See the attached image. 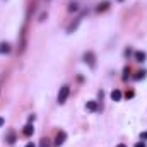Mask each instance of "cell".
<instances>
[{
	"label": "cell",
	"instance_id": "cell-1",
	"mask_svg": "<svg viewBox=\"0 0 147 147\" xmlns=\"http://www.w3.org/2000/svg\"><path fill=\"white\" fill-rule=\"evenodd\" d=\"M26 46H28V24H24L19 33V53H24Z\"/></svg>",
	"mask_w": 147,
	"mask_h": 147
},
{
	"label": "cell",
	"instance_id": "cell-2",
	"mask_svg": "<svg viewBox=\"0 0 147 147\" xmlns=\"http://www.w3.org/2000/svg\"><path fill=\"white\" fill-rule=\"evenodd\" d=\"M69 94H70V87H69V86H63V87L60 89V92H58V98H57V99H58V103H60V105H63V103L67 101Z\"/></svg>",
	"mask_w": 147,
	"mask_h": 147
},
{
	"label": "cell",
	"instance_id": "cell-3",
	"mask_svg": "<svg viewBox=\"0 0 147 147\" xmlns=\"http://www.w3.org/2000/svg\"><path fill=\"white\" fill-rule=\"evenodd\" d=\"M84 62H86L91 69H94V67H96V55H94L92 51H86V53H84Z\"/></svg>",
	"mask_w": 147,
	"mask_h": 147
},
{
	"label": "cell",
	"instance_id": "cell-4",
	"mask_svg": "<svg viewBox=\"0 0 147 147\" xmlns=\"http://www.w3.org/2000/svg\"><path fill=\"white\" fill-rule=\"evenodd\" d=\"M65 139H67V134H65V132H60V134L57 135V142H55V146H62V144L65 142Z\"/></svg>",
	"mask_w": 147,
	"mask_h": 147
},
{
	"label": "cell",
	"instance_id": "cell-5",
	"mask_svg": "<svg viewBox=\"0 0 147 147\" xmlns=\"http://www.w3.org/2000/svg\"><path fill=\"white\" fill-rule=\"evenodd\" d=\"M111 99H113V101H120V99H121V92H120L118 89H115V91L111 92Z\"/></svg>",
	"mask_w": 147,
	"mask_h": 147
},
{
	"label": "cell",
	"instance_id": "cell-6",
	"mask_svg": "<svg viewBox=\"0 0 147 147\" xmlns=\"http://www.w3.org/2000/svg\"><path fill=\"white\" fill-rule=\"evenodd\" d=\"M10 51V45L9 43H0V53H9Z\"/></svg>",
	"mask_w": 147,
	"mask_h": 147
},
{
	"label": "cell",
	"instance_id": "cell-7",
	"mask_svg": "<svg viewBox=\"0 0 147 147\" xmlns=\"http://www.w3.org/2000/svg\"><path fill=\"white\" fill-rule=\"evenodd\" d=\"M86 108H87L89 111H96V110H98V103H96V101H89Z\"/></svg>",
	"mask_w": 147,
	"mask_h": 147
},
{
	"label": "cell",
	"instance_id": "cell-8",
	"mask_svg": "<svg viewBox=\"0 0 147 147\" xmlns=\"http://www.w3.org/2000/svg\"><path fill=\"white\" fill-rule=\"evenodd\" d=\"M135 58H137V62H144V60H146V53L137 51V53H135Z\"/></svg>",
	"mask_w": 147,
	"mask_h": 147
},
{
	"label": "cell",
	"instance_id": "cell-9",
	"mask_svg": "<svg viewBox=\"0 0 147 147\" xmlns=\"http://www.w3.org/2000/svg\"><path fill=\"white\" fill-rule=\"evenodd\" d=\"M33 132H34V128H33L31 125H26V127H24V135H28V137H29Z\"/></svg>",
	"mask_w": 147,
	"mask_h": 147
},
{
	"label": "cell",
	"instance_id": "cell-10",
	"mask_svg": "<svg viewBox=\"0 0 147 147\" xmlns=\"http://www.w3.org/2000/svg\"><path fill=\"white\" fill-rule=\"evenodd\" d=\"M110 7V3L108 2H103V3H99V7H98V12H103V10H106Z\"/></svg>",
	"mask_w": 147,
	"mask_h": 147
},
{
	"label": "cell",
	"instance_id": "cell-11",
	"mask_svg": "<svg viewBox=\"0 0 147 147\" xmlns=\"http://www.w3.org/2000/svg\"><path fill=\"white\" fill-rule=\"evenodd\" d=\"M144 77H146V72H137V75H135L137 80H140V79H144Z\"/></svg>",
	"mask_w": 147,
	"mask_h": 147
},
{
	"label": "cell",
	"instance_id": "cell-12",
	"mask_svg": "<svg viewBox=\"0 0 147 147\" xmlns=\"http://www.w3.org/2000/svg\"><path fill=\"white\" fill-rule=\"evenodd\" d=\"M77 9H79V7H77V3H70V7H69V10H70V12H75Z\"/></svg>",
	"mask_w": 147,
	"mask_h": 147
},
{
	"label": "cell",
	"instance_id": "cell-13",
	"mask_svg": "<svg viewBox=\"0 0 147 147\" xmlns=\"http://www.w3.org/2000/svg\"><path fill=\"white\" fill-rule=\"evenodd\" d=\"M41 147H50V144H48V140H46V139H43V140H41Z\"/></svg>",
	"mask_w": 147,
	"mask_h": 147
},
{
	"label": "cell",
	"instance_id": "cell-14",
	"mask_svg": "<svg viewBox=\"0 0 147 147\" xmlns=\"http://www.w3.org/2000/svg\"><path fill=\"white\" fill-rule=\"evenodd\" d=\"M135 147H146V144H144V142H139V144H137Z\"/></svg>",
	"mask_w": 147,
	"mask_h": 147
},
{
	"label": "cell",
	"instance_id": "cell-15",
	"mask_svg": "<svg viewBox=\"0 0 147 147\" xmlns=\"http://www.w3.org/2000/svg\"><path fill=\"white\" fill-rule=\"evenodd\" d=\"M142 139H144V140H147V132H144V134H142Z\"/></svg>",
	"mask_w": 147,
	"mask_h": 147
},
{
	"label": "cell",
	"instance_id": "cell-16",
	"mask_svg": "<svg viewBox=\"0 0 147 147\" xmlns=\"http://www.w3.org/2000/svg\"><path fill=\"white\" fill-rule=\"evenodd\" d=\"M2 125H3V118H0V127H2Z\"/></svg>",
	"mask_w": 147,
	"mask_h": 147
},
{
	"label": "cell",
	"instance_id": "cell-17",
	"mask_svg": "<svg viewBox=\"0 0 147 147\" xmlns=\"http://www.w3.org/2000/svg\"><path fill=\"white\" fill-rule=\"evenodd\" d=\"M116 147H127V146H125V144H118Z\"/></svg>",
	"mask_w": 147,
	"mask_h": 147
},
{
	"label": "cell",
	"instance_id": "cell-18",
	"mask_svg": "<svg viewBox=\"0 0 147 147\" xmlns=\"http://www.w3.org/2000/svg\"><path fill=\"white\" fill-rule=\"evenodd\" d=\"M26 147H34V146H33V144H28V146H26Z\"/></svg>",
	"mask_w": 147,
	"mask_h": 147
}]
</instances>
